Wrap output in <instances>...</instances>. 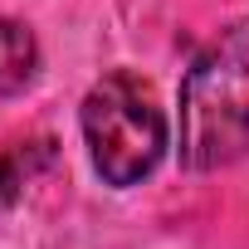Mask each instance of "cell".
<instances>
[{"label":"cell","instance_id":"cell-1","mask_svg":"<svg viewBox=\"0 0 249 249\" xmlns=\"http://www.w3.org/2000/svg\"><path fill=\"white\" fill-rule=\"evenodd\" d=\"M239 157H249V20L220 30L181 83V166L220 171Z\"/></svg>","mask_w":249,"mask_h":249},{"label":"cell","instance_id":"cell-2","mask_svg":"<svg viewBox=\"0 0 249 249\" xmlns=\"http://www.w3.org/2000/svg\"><path fill=\"white\" fill-rule=\"evenodd\" d=\"M83 142L107 186H137L166 157V112L132 73H107L83 98Z\"/></svg>","mask_w":249,"mask_h":249},{"label":"cell","instance_id":"cell-3","mask_svg":"<svg viewBox=\"0 0 249 249\" xmlns=\"http://www.w3.org/2000/svg\"><path fill=\"white\" fill-rule=\"evenodd\" d=\"M39 73V44L30 35V25L20 20H0V93L15 98L35 83Z\"/></svg>","mask_w":249,"mask_h":249},{"label":"cell","instance_id":"cell-4","mask_svg":"<svg viewBox=\"0 0 249 249\" xmlns=\"http://www.w3.org/2000/svg\"><path fill=\"white\" fill-rule=\"evenodd\" d=\"M20 200V166L10 157H0V210H10Z\"/></svg>","mask_w":249,"mask_h":249}]
</instances>
